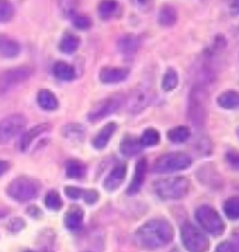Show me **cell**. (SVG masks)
Wrapping results in <instances>:
<instances>
[{
    "label": "cell",
    "instance_id": "1",
    "mask_svg": "<svg viewBox=\"0 0 239 252\" xmlns=\"http://www.w3.org/2000/svg\"><path fill=\"white\" fill-rule=\"evenodd\" d=\"M137 240L145 250H159L173 240V228L163 219H153L144 222L137 230Z\"/></svg>",
    "mask_w": 239,
    "mask_h": 252
},
{
    "label": "cell",
    "instance_id": "2",
    "mask_svg": "<svg viewBox=\"0 0 239 252\" xmlns=\"http://www.w3.org/2000/svg\"><path fill=\"white\" fill-rule=\"evenodd\" d=\"M153 190L162 200H179L190 190V181L184 176L166 178L155 182Z\"/></svg>",
    "mask_w": 239,
    "mask_h": 252
},
{
    "label": "cell",
    "instance_id": "3",
    "mask_svg": "<svg viewBox=\"0 0 239 252\" xmlns=\"http://www.w3.org/2000/svg\"><path fill=\"white\" fill-rule=\"evenodd\" d=\"M9 197L19 203L30 202L37 197L40 192V183L29 176H19L11 181L6 189Z\"/></svg>",
    "mask_w": 239,
    "mask_h": 252
},
{
    "label": "cell",
    "instance_id": "4",
    "mask_svg": "<svg viewBox=\"0 0 239 252\" xmlns=\"http://www.w3.org/2000/svg\"><path fill=\"white\" fill-rule=\"evenodd\" d=\"M191 158L184 152H169L159 157L155 165L153 172L155 173H170V172L184 171L190 168Z\"/></svg>",
    "mask_w": 239,
    "mask_h": 252
},
{
    "label": "cell",
    "instance_id": "5",
    "mask_svg": "<svg viewBox=\"0 0 239 252\" xmlns=\"http://www.w3.org/2000/svg\"><path fill=\"white\" fill-rule=\"evenodd\" d=\"M180 235L184 248L189 252H206L209 248V240L207 235L191 222L183 224Z\"/></svg>",
    "mask_w": 239,
    "mask_h": 252
},
{
    "label": "cell",
    "instance_id": "6",
    "mask_svg": "<svg viewBox=\"0 0 239 252\" xmlns=\"http://www.w3.org/2000/svg\"><path fill=\"white\" fill-rule=\"evenodd\" d=\"M196 220L200 227L211 235H221L225 230V224L219 214L209 206H200L196 210Z\"/></svg>",
    "mask_w": 239,
    "mask_h": 252
},
{
    "label": "cell",
    "instance_id": "7",
    "mask_svg": "<svg viewBox=\"0 0 239 252\" xmlns=\"http://www.w3.org/2000/svg\"><path fill=\"white\" fill-rule=\"evenodd\" d=\"M122 104H124V96L122 94H114V96L106 97L103 100L97 101L90 109V111L88 113V120L91 121V123H97V121L111 116L113 113L119 111Z\"/></svg>",
    "mask_w": 239,
    "mask_h": 252
},
{
    "label": "cell",
    "instance_id": "8",
    "mask_svg": "<svg viewBox=\"0 0 239 252\" xmlns=\"http://www.w3.org/2000/svg\"><path fill=\"white\" fill-rule=\"evenodd\" d=\"M27 126V119L23 114H10L0 120V145L10 142L20 135Z\"/></svg>",
    "mask_w": 239,
    "mask_h": 252
},
{
    "label": "cell",
    "instance_id": "9",
    "mask_svg": "<svg viewBox=\"0 0 239 252\" xmlns=\"http://www.w3.org/2000/svg\"><path fill=\"white\" fill-rule=\"evenodd\" d=\"M31 75H32V69L30 66H17V68L1 72L0 73V93L3 94L6 92L11 91L13 88L30 79Z\"/></svg>",
    "mask_w": 239,
    "mask_h": 252
},
{
    "label": "cell",
    "instance_id": "10",
    "mask_svg": "<svg viewBox=\"0 0 239 252\" xmlns=\"http://www.w3.org/2000/svg\"><path fill=\"white\" fill-rule=\"evenodd\" d=\"M206 92L203 91V88L196 86L190 94L189 117L196 126H201L206 121Z\"/></svg>",
    "mask_w": 239,
    "mask_h": 252
},
{
    "label": "cell",
    "instance_id": "11",
    "mask_svg": "<svg viewBox=\"0 0 239 252\" xmlns=\"http://www.w3.org/2000/svg\"><path fill=\"white\" fill-rule=\"evenodd\" d=\"M153 100V93H150L149 89L147 88H137L128 94L127 99H124L127 111L130 114H138L144 111Z\"/></svg>",
    "mask_w": 239,
    "mask_h": 252
},
{
    "label": "cell",
    "instance_id": "12",
    "mask_svg": "<svg viewBox=\"0 0 239 252\" xmlns=\"http://www.w3.org/2000/svg\"><path fill=\"white\" fill-rule=\"evenodd\" d=\"M127 176V165L125 163H117L113 171L110 172L107 175V178L104 179L103 185H104V189L107 192H114L117 190L120 186L122 185V182Z\"/></svg>",
    "mask_w": 239,
    "mask_h": 252
},
{
    "label": "cell",
    "instance_id": "13",
    "mask_svg": "<svg viewBox=\"0 0 239 252\" xmlns=\"http://www.w3.org/2000/svg\"><path fill=\"white\" fill-rule=\"evenodd\" d=\"M130 75V71L125 68H116V66H106L99 73L100 82L104 85H116L125 81Z\"/></svg>",
    "mask_w": 239,
    "mask_h": 252
},
{
    "label": "cell",
    "instance_id": "14",
    "mask_svg": "<svg viewBox=\"0 0 239 252\" xmlns=\"http://www.w3.org/2000/svg\"><path fill=\"white\" fill-rule=\"evenodd\" d=\"M147 171H148V162L145 158H141L135 165V173H134V178L127 189V194L134 196L140 192L142 185H144V181H145V176H147Z\"/></svg>",
    "mask_w": 239,
    "mask_h": 252
},
{
    "label": "cell",
    "instance_id": "15",
    "mask_svg": "<svg viewBox=\"0 0 239 252\" xmlns=\"http://www.w3.org/2000/svg\"><path fill=\"white\" fill-rule=\"evenodd\" d=\"M48 127H50L48 124H38V126L31 127L30 130H27V131L21 135L20 142H19V150H20L21 152L29 151V148H30V145L32 144V141H34L35 138H38L42 132L47 131Z\"/></svg>",
    "mask_w": 239,
    "mask_h": 252
},
{
    "label": "cell",
    "instance_id": "16",
    "mask_svg": "<svg viewBox=\"0 0 239 252\" xmlns=\"http://www.w3.org/2000/svg\"><path fill=\"white\" fill-rule=\"evenodd\" d=\"M83 216L85 213L79 206H72L69 210L65 213V219H63L65 227L69 231H78L83 224Z\"/></svg>",
    "mask_w": 239,
    "mask_h": 252
},
{
    "label": "cell",
    "instance_id": "17",
    "mask_svg": "<svg viewBox=\"0 0 239 252\" xmlns=\"http://www.w3.org/2000/svg\"><path fill=\"white\" fill-rule=\"evenodd\" d=\"M117 130V124L116 123H109V124H106L101 130H100L97 134H96V137L93 138V147L96 148V150H103L107 144L111 140V137L114 135V132Z\"/></svg>",
    "mask_w": 239,
    "mask_h": 252
},
{
    "label": "cell",
    "instance_id": "18",
    "mask_svg": "<svg viewBox=\"0 0 239 252\" xmlns=\"http://www.w3.org/2000/svg\"><path fill=\"white\" fill-rule=\"evenodd\" d=\"M21 47L16 40L7 35H0V57L3 58H16L20 54Z\"/></svg>",
    "mask_w": 239,
    "mask_h": 252
},
{
    "label": "cell",
    "instance_id": "19",
    "mask_svg": "<svg viewBox=\"0 0 239 252\" xmlns=\"http://www.w3.org/2000/svg\"><path fill=\"white\" fill-rule=\"evenodd\" d=\"M117 47L122 55H134L140 48V38L134 34H124L117 42Z\"/></svg>",
    "mask_w": 239,
    "mask_h": 252
},
{
    "label": "cell",
    "instance_id": "20",
    "mask_svg": "<svg viewBox=\"0 0 239 252\" xmlns=\"http://www.w3.org/2000/svg\"><path fill=\"white\" fill-rule=\"evenodd\" d=\"M120 151L124 157H134L137 154H140L142 151V144L140 142V138L132 137V135H125L121 144H120Z\"/></svg>",
    "mask_w": 239,
    "mask_h": 252
},
{
    "label": "cell",
    "instance_id": "21",
    "mask_svg": "<svg viewBox=\"0 0 239 252\" xmlns=\"http://www.w3.org/2000/svg\"><path fill=\"white\" fill-rule=\"evenodd\" d=\"M52 73L57 79L63 82H70L76 78V72L73 69V66L63 62V61H58L54 63L52 66Z\"/></svg>",
    "mask_w": 239,
    "mask_h": 252
},
{
    "label": "cell",
    "instance_id": "22",
    "mask_svg": "<svg viewBox=\"0 0 239 252\" xmlns=\"http://www.w3.org/2000/svg\"><path fill=\"white\" fill-rule=\"evenodd\" d=\"M62 135L63 138H66L68 141L73 142H82L85 135H86V128L82 126V124H78V123H70V124H66L63 126L62 128Z\"/></svg>",
    "mask_w": 239,
    "mask_h": 252
},
{
    "label": "cell",
    "instance_id": "23",
    "mask_svg": "<svg viewBox=\"0 0 239 252\" xmlns=\"http://www.w3.org/2000/svg\"><path fill=\"white\" fill-rule=\"evenodd\" d=\"M37 103L42 110L47 111H54L58 109L60 106V101L57 99V96L48 89H42L38 92L37 94Z\"/></svg>",
    "mask_w": 239,
    "mask_h": 252
},
{
    "label": "cell",
    "instance_id": "24",
    "mask_svg": "<svg viewBox=\"0 0 239 252\" xmlns=\"http://www.w3.org/2000/svg\"><path fill=\"white\" fill-rule=\"evenodd\" d=\"M158 21H159V24L162 27H172L178 21V11H176V9L173 6L165 4V6L160 7Z\"/></svg>",
    "mask_w": 239,
    "mask_h": 252
},
{
    "label": "cell",
    "instance_id": "25",
    "mask_svg": "<svg viewBox=\"0 0 239 252\" xmlns=\"http://www.w3.org/2000/svg\"><path fill=\"white\" fill-rule=\"evenodd\" d=\"M218 106L227 110L239 109V93L235 91H227L218 96Z\"/></svg>",
    "mask_w": 239,
    "mask_h": 252
},
{
    "label": "cell",
    "instance_id": "26",
    "mask_svg": "<svg viewBox=\"0 0 239 252\" xmlns=\"http://www.w3.org/2000/svg\"><path fill=\"white\" fill-rule=\"evenodd\" d=\"M120 10V4L117 0H101L99 3V11L100 17L104 19V20H109L111 17H114Z\"/></svg>",
    "mask_w": 239,
    "mask_h": 252
},
{
    "label": "cell",
    "instance_id": "27",
    "mask_svg": "<svg viewBox=\"0 0 239 252\" xmlns=\"http://www.w3.org/2000/svg\"><path fill=\"white\" fill-rule=\"evenodd\" d=\"M66 176L70 179H80L86 175V165L78 159H70L66 163Z\"/></svg>",
    "mask_w": 239,
    "mask_h": 252
},
{
    "label": "cell",
    "instance_id": "28",
    "mask_svg": "<svg viewBox=\"0 0 239 252\" xmlns=\"http://www.w3.org/2000/svg\"><path fill=\"white\" fill-rule=\"evenodd\" d=\"M80 45V40L79 37H76V35H73V34H65L63 35V38L60 40V52H63V54H73V52H76L78 48H79Z\"/></svg>",
    "mask_w": 239,
    "mask_h": 252
},
{
    "label": "cell",
    "instance_id": "29",
    "mask_svg": "<svg viewBox=\"0 0 239 252\" xmlns=\"http://www.w3.org/2000/svg\"><path fill=\"white\" fill-rule=\"evenodd\" d=\"M191 131H190L189 127L186 126H179V127H175L168 131V138L169 141L175 142V144H181V142H186L190 138Z\"/></svg>",
    "mask_w": 239,
    "mask_h": 252
},
{
    "label": "cell",
    "instance_id": "30",
    "mask_svg": "<svg viewBox=\"0 0 239 252\" xmlns=\"http://www.w3.org/2000/svg\"><path fill=\"white\" fill-rule=\"evenodd\" d=\"M58 6H60V13L72 19L73 16L78 14V6H79V0H58Z\"/></svg>",
    "mask_w": 239,
    "mask_h": 252
},
{
    "label": "cell",
    "instance_id": "31",
    "mask_svg": "<svg viewBox=\"0 0 239 252\" xmlns=\"http://www.w3.org/2000/svg\"><path fill=\"white\" fill-rule=\"evenodd\" d=\"M178 85H179L178 72L175 69H168V72L163 75V79H162V89L165 92H172L178 88Z\"/></svg>",
    "mask_w": 239,
    "mask_h": 252
},
{
    "label": "cell",
    "instance_id": "32",
    "mask_svg": "<svg viewBox=\"0 0 239 252\" xmlns=\"http://www.w3.org/2000/svg\"><path fill=\"white\" fill-rule=\"evenodd\" d=\"M160 141L159 132L156 131L155 128H148L142 132V135L140 137V142L142 144V147H153L158 145Z\"/></svg>",
    "mask_w": 239,
    "mask_h": 252
},
{
    "label": "cell",
    "instance_id": "33",
    "mask_svg": "<svg viewBox=\"0 0 239 252\" xmlns=\"http://www.w3.org/2000/svg\"><path fill=\"white\" fill-rule=\"evenodd\" d=\"M224 212L227 217L231 220H238L239 219V197H229L227 202L224 203Z\"/></svg>",
    "mask_w": 239,
    "mask_h": 252
},
{
    "label": "cell",
    "instance_id": "34",
    "mask_svg": "<svg viewBox=\"0 0 239 252\" xmlns=\"http://www.w3.org/2000/svg\"><path fill=\"white\" fill-rule=\"evenodd\" d=\"M45 206L50 210H54V212L60 210L62 206H63V202L60 199V193L57 192V190H50V192L47 193V196H45Z\"/></svg>",
    "mask_w": 239,
    "mask_h": 252
},
{
    "label": "cell",
    "instance_id": "35",
    "mask_svg": "<svg viewBox=\"0 0 239 252\" xmlns=\"http://www.w3.org/2000/svg\"><path fill=\"white\" fill-rule=\"evenodd\" d=\"M14 16V7L10 0H0V23H9Z\"/></svg>",
    "mask_w": 239,
    "mask_h": 252
},
{
    "label": "cell",
    "instance_id": "36",
    "mask_svg": "<svg viewBox=\"0 0 239 252\" xmlns=\"http://www.w3.org/2000/svg\"><path fill=\"white\" fill-rule=\"evenodd\" d=\"M72 23L73 26L78 29V30H89L91 27V19L88 17V16H83V14H76L72 17Z\"/></svg>",
    "mask_w": 239,
    "mask_h": 252
},
{
    "label": "cell",
    "instance_id": "37",
    "mask_svg": "<svg viewBox=\"0 0 239 252\" xmlns=\"http://www.w3.org/2000/svg\"><path fill=\"white\" fill-rule=\"evenodd\" d=\"M225 161L229 166L235 171H239V151L237 150H229L225 155Z\"/></svg>",
    "mask_w": 239,
    "mask_h": 252
},
{
    "label": "cell",
    "instance_id": "38",
    "mask_svg": "<svg viewBox=\"0 0 239 252\" xmlns=\"http://www.w3.org/2000/svg\"><path fill=\"white\" fill-rule=\"evenodd\" d=\"M82 199L85 200V203L88 204H94L99 202V192L94 189H89V190H83Z\"/></svg>",
    "mask_w": 239,
    "mask_h": 252
},
{
    "label": "cell",
    "instance_id": "39",
    "mask_svg": "<svg viewBox=\"0 0 239 252\" xmlns=\"http://www.w3.org/2000/svg\"><path fill=\"white\" fill-rule=\"evenodd\" d=\"M65 193H66V196L69 199L78 200V199L82 197V194H83V189L76 188V186H68V188H65Z\"/></svg>",
    "mask_w": 239,
    "mask_h": 252
},
{
    "label": "cell",
    "instance_id": "40",
    "mask_svg": "<svg viewBox=\"0 0 239 252\" xmlns=\"http://www.w3.org/2000/svg\"><path fill=\"white\" fill-rule=\"evenodd\" d=\"M217 252H238L231 242H221L217 247Z\"/></svg>",
    "mask_w": 239,
    "mask_h": 252
},
{
    "label": "cell",
    "instance_id": "41",
    "mask_svg": "<svg viewBox=\"0 0 239 252\" xmlns=\"http://www.w3.org/2000/svg\"><path fill=\"white\" fill-rule=\"evenodd\" d=\"M24 225H26V224H24V221H23L21 219H19V217H17V219H14V220L11 221L10 230L11 231L17 232V231H20L21 228H24Z\"/></svg>",
    "mask_w": 239,
    "mask_h": 252
},
{
    "label": "cell",
    "instance_id": "42",
    "mask_svg": "<svg viewBox=\"0 0 239 252\" xmlns=\"http://www.w3.org/2000/svg\"><path fill=\"white\" fill-rule=\"evenodd\" d=\"M29 214H30L32 219H40L42 213H41V210L38 209V207H35V206H31L30 209H29Z\"/></svg>",
    "mask_w": 239,
    "mask_h": 252
},
{
    "label": "cell",
    "instance_id": "43",
    "mask_svg": "<svg viewBox=\"0 0 239 252\" xmlns=\"http://www.w3.org/2000/svg\"><path fill=\"white\" fill-rule=\"evenodd\" d=\"M10 169V163L7 161H3V159H0V176H3L6 172Z\"/></svg>",
    "mask_w": 239,
    "mask_h": 252
},
{
    "label": "cell",
    "instance_id": "44",
    "mask_svg": "<svg viewBox=\"0 0 239 252\" xmlns=\"http://www.w3.org/2000/svg\"><path fill=\"white\" fill-rule=\"evenodd\" d=\"M82 252H99V251H96V250H85V251H82Z\"/></svg>",
    "mask_w": 239,
    "mask_h": 252
},
{
    "label": "cell",
    "instance_id": "45",
    "mask_svg": "<svg viewBox=\"0 0 239 252\" xmlns=\"http://www.w3.org/2000/svg\"><path fill=\"white\" fill-rule=\"evenodd\" d=\"M235 6H237V9L239 10V0H237V1H235Z\"/></svg>",
    "mask_w": 239,
    "mask_h": 252
},
{
    "label": "cell",
    "instance_id": "46",
    "mask_svg": "<svg viewBox=\"0 0 239 252\" xmlns=\"http://www.w3.org/2000/svg\"><path fill=\"white\" fill-rule=\"evenodd\" d=\"M170 252H179V250H172Z\"/></svg>",
    "mask_w": 239,
    "mask_h": 252
},
{
    "label": "cell",
    "instance_id": "47",
    "mask_svg": "<svg viewBox=\"0 0 239 252\" xmlns=\"http://www.w3.org/2000/svg\"><path fill=\"white\" fill-rule=\"evenodd\" d=\"M238 135H239V128H238Z\"/></svg>",
    "mask_w": 239,
    "mask_h": 252
}]
</instances>
